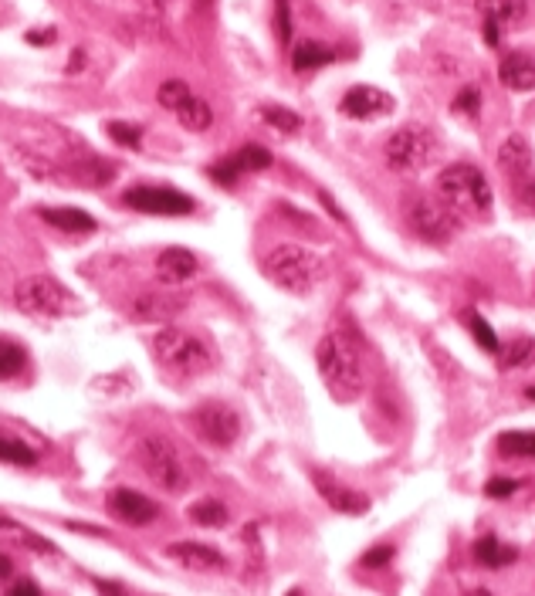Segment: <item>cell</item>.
Wrapping results in <instances>:
<instances>
[{
    "label": "cell",
    "instance_id": "1",
    "mask_svg": "<svg viewBox=\"0 0 535 596\" xmlns=\"http://www.w3.org/2000/svg\"><path fill=\"white\" fill-rule=\"evenodd\" d=\"M315 363L319 373L326 380V387L332 390L336 400H356L366 387V373H363V356L359 346L353 343V336L342 329H332L319 339L315 346Z\"/></svg>",
    "mask_w": 535,
    "mask_h": 596
},
{
    "label": "cell",
    "instance_id": "2",
    "mask_svg": "<svg viewBox=\"0 0 535 596\" xmlns=\"http://www.w3.org/2000/svg\"><path fill=\"white\" fill-rule=\"evenodd\" d=\"M265 275L288 295H312L329 278V265L302 244H275L265 254Z\"/></svg>",
    "mask_w": 535,
    "mask_h": 596
},
{
    "label": "cell",
    "instance_id": "3",
    "mask_svg": "<svg viewBox=\"0 0 535 596\" xmlns=\"http://www.w3.org/2000/svg\"><path fill=\"white\" fill-rule=\"evenodd\" d=\"M434 194L458 217H488L495 204V190L475 163H451L437 173Z\"/></svg>",
    "mask_w": 535,
    "mask_h": 596
},
{
    "label": "cell",
    "instance_id": "4",
    "mask_svg": "<svg viewBox=\"0 0 535 596\" xmlns=\"http://www.w3.org/2000/svg\"><path fill=\"white\" fill-rule=\"evenodd\" d=\"M139 468L146 471L153 485H160L163 492H183L190 481L187 461H183L180 447L163 434H143L136 444Z\"/></svg>",
    "mask_w": 535,
    "mask_h": 596
},
{
    "label": "cell",
    "instance_id": "5",
    "mask_svg": "<svg viewBox=\"0 0 535 596\" xmlns=\"http://www.w3.org/2000/svg\"><path fill=\"white\" fill-rule=\"evenodd\" d=\"M153 353L156 359L177 376H197L214 366V353L200 336L187 329H173L166 326L153 336Z\"/></svg>",
    "mask_w": 535,
    "mask_h": 596
},
{
    "label": "cell",
    "instance_id": "6",
    "mask_svg": "<svg viewBox=\"0 0 535 596\" xmlns=\"http://www.w3.org/2000/svg\"><path fill=\"white\" fill-rule=\"evenodd\" d=\"M403 217H407L410 231H414L417 238H424L431 244H447L461 227V217L454 214V210L447 207L437 194L434 197L431 194L407 197V204H403Z\"/></svg>",
    "mask_w": 535,
    "mask_h": 596
},
{
    "label": "cell",
    "instance_id": "7",
    "mask_svg": "<svg viewBox=\"0 0 535 596\" xmlns=\"http://www.w3.org/2000/svg\"><path fill=\"white\" fill-rule=\"evenodd\" d=\"M383 156L397 173H424L437 160V139L424 126H403L383 143Z\"/></svg>",
    "mask_w": 535,
    "mask_h": 596
},
{
    "label": "cell",
    "instance_id": "8",
    "mask_svg": "<svg viewBox=\"0 0 535 596\" xmlns=\"http://www.w3.org/2000/svg\"><path fill=\"white\" fill-rule=\"evenodd\" d=\"M14 302L34 319H58L72 309V292L51 275H28L14 285Z\"/></svg>",
    "mask_w": 535,
    "mask_h": 596
},
{
    "label": "cell",
    "instance_id": "9",
    "mask_svg": "<svg viewBox=\"0 0 535 596\" xmlns=\"http://www.w3.org/2000/svg\"><path fill=\"white\" fill-rule=\"evenodd\" d=\"M498 166L505 170V177L512 180V194L522 207L535 210V160H532V146L525 136H508L498 146Z\"/></svg>",
    "mask_w": 535,
    "mask_h": 596
},
{
    "label": "cell",
    "instance_id": "10",
    "mask_svg": "<svg viewBox=\"0 0 535 596\" xmlns=\"http://www.w3.org/2000/svg\"><path fill=\"white\" fill-rule=\"evenodd\" d=\"M190 427L204 444L210 447H231L241 437V417L231 403L207 400L190 414Z\"/></svg>",
    "mask_w": 535,
    "mask_h": 596
},
{
    "label": "cell",
    "instance_id": "11",
    "mask_svg": "<svg viewBox=\"0 0 535 596\" xmlns=\"http://www.w3.org/2000/svg\"><path fill=\"white\" fill-rule=\"evenodd\" d=\"M122 204L153 217H187L194 214V197H187L177 187H129L122 194Z\"/></svg>",
    "mask_w": 535,
    "mask_h": 596
},
{
    "label": "cell",
    "instance_id": "12",
    "mask_svg": "<svg viewBox=\"0 0 535 596\" xmlns=\"http://www.w3.org/2000/svg\"><path fill=\"white\" fill-rule=\"evenodd\" d=\"M397 109V102H393L390 92L376 89V85H353L346 95H342L339 102V112L346 119H356V122H373V119H383L390 116V112Z\"/></svg>",
    "mask_w": 535,
    "mask_h": 596
},
{
    "label": "cell",
    "instance_id": "13",
    "mask_svg": "<svg viewBox=\"0 0 535 596\" xmlns=\"http://www.w3.org/2000/svg\"><path fill=\"white\" fill-rule=\"evenodd\" d=\"M109 515L122 525H133V529H143V525H153L160 519V505L153 498L133 492V488H116L109 495Z\"/></svg>",
    "mask_w": 535,
    "mask_h": 596
},
{
    "label": "cell",
    "instance_id": "14",
    "mask_svg": "<svg viewBox=\"0 0 535 596\" xmlns=\"http://www.w3.org/2000/svg\"><path fill=\"white\" fill-rule=\"evenodd\" d=\"M481 21H485V41L488 45H498L502 31H512L515 24L525 21L529 14V4L525 0H478Z\"/></svg>",
    "mask_w": 535,
    "mask_h": 596
},
{
    "label": "cell",
    "instance_id": "15",
    "mask_svg": "<svg viewBox=\"0 0 535 596\" xmlns=\"http://www.w3.org/2000/svg\"><path fill=\"white\" fill-rule=\"evenodd\" d=\"M166 559H173L183 569H194V573H221L227 566V559L214 546L194 539H180L173 546H166Z\"/></svg>",
    "mask_w": 535,
    "mask_h": 596
},
{
    "label": "cell",
    "instance_id": "16",
    "mask_svg": "<svg viewBox=\"0 0 535 596\" xmlns=\"http://www.w3.org/2000/svg\"><path fill=\"white\" fill-rule=\"evenodd\" d=\"M187 309V295L177 292H143L133 298V319L139 322H173Z\"/></svg>",
    "mask_w": 535,
    "mask_h": 596
},
{
    "label": "cell",
    "instance_id": "17",
    "mask_svg": "<svg viewBox=\"0 0 535 596\" xmlns=\"http://www.w3.org/2000/svg\"><path fill=\"white\" fill-rule=\"evenodd\" d=\"M312 481H315V488H319V495L329 502V508H336L339 515H363L366 508H370V498L353 492V488H346V485H339V481L326 475V471H315Z\"/></svg>",
    "mask_w": 535,
    "mask_h": 596
},
{
    "label": "cell",
    "instance_id": "18",
    "mask_svg": "<svg viewBox=\"0 0 535 596\" xmlns=\"http://www.w3.org/2000/svg\"><path fill=\"white\" fill-rule=\"evenodd\" d=\"M197 271H200L197 254L187 248H166L156 254V278L163 285H187Z\"/></svg>",
    "mask_w": 535,
    "mask_h": 596
},
{
    "label": "cell",
    "instance_id": "19",
    "mask_svg": "<svg viewBox=\"0 0 535 596\" xmlns=\"http://www.w3.org/2000/svg\"><path fill=\"white\" fill-rule=\"evenodd\" d=\"M498 78L512 92H532L535 89V58L529 51H508L498 61Z\"/></svg>",
    "mask_w": 535,
    "mask_h": 596
},
{
    "label": "cell",
    "instance_id": "20",
    "mask_svg": "<svg viewBox=\"0 0 535 596\" xmlns=\"http://www.w3.org/2000/svg\"><path fill=\"white\" fill-rule=\"evenodd\" d=\"M38 217L65 234H92L95 217L82 207H38Z\"/></svg>",
    "mask_w": 535,
    "mask_h": 596
},
{
    "label": "cell",
    "instance_id": "21",
    "mask_svg": "<svg viewBox=\"0 0 535 596\" xmlns=\"http://www.w3.org/2000/svg\"><path fill=\"white\" fill-rule=\"evenodd\" d=\"M336 61V48L322 45V41H302L292 51V68L295 72H315L322 65H332Z\"/></svg>",
    "mask_w": 535,
    "mask_h": 596
},
{
    "label": "cell",
    "instance_id": "22",
    "mask_svg": "<svg viewBox=\"0 0 535 596\" xmlns=\"http://www.w3.org/2000/svg\"><path fill=\"white\" fill-rule=\"evenodd\" d=\"M475 559L481 566H488V569H502L508 563H515V559H519V552H515L512 546H505L502 539L485 536V539L475 542Z\"/></svg>",
    "mask_w": 535,
    "mask_h": 596
},
{
    "label": "cell",
    "instance_id": "23",
    "mask_svg": "<svg viewBox=\"0 0 535 596\" xmlns=\"http://www.w3.org/2000/svg\"><path fill=\"white\" fill-rule=\"evenodd\" d=\"M177 119L183 129H190V133H204V129H210V122H214V109H210L204 99L190 95V99L177 109Z\"/></svg>",
    "mask_w": 535,
    "mask_h": 596
},
{
    "label": "cell",
    "instance_id": "24",
    "mask_svg": "<svg viewBox=\"0 0 535 596\" xmlns=\"http://www.w3.org/2000/svg\"><path fill=\"white\" fill-rule=\"evenodd\" d=\"M498 359H502L505 370H519V366H532V363H535V339H529V336H515L512 343L502 346V353H498Z\"/></svg>",
    "mask_w": 535,
    "mask_h": 596
},
{
    "label": "cell",
    "instance_id": "25",
    "mask_svg": "<svg viewBox=\"0 0 535 596\" xmlns=\"http://www.w3.org/2000/svg\"><path fill=\"white\" fill-rule=\"evenodd\" d=\"M0 464H14V468H34L38 464V451H31L24 441H17L11 434H0Z\"/></svg>",
    "mask_w": 535,
    "mask_h": 596
},
{
    "label": "cell",
    "instance_id": "26",
    "mask_svg": "<svg viewBox=\"0 0 535 596\" xmlns=\"http://www.w3.org/2000/svg\"><path fill=\"white\" fill-rule=\"evenodd\" d=\"M28 366V353H24L21 343H14V339H4L0 336V380H11Z\"/></svg>",
    "mask_w": 535,
    "mask_h": 596
},
{
    "label": "cell",
    "instance_id": "27",
    "mask_svg": "<svg viewBox=\"0 0 535 596\" xmlns=\"http://www.w3.org/2000/svg\"><path fill=\"white\" fill-rule=\"evenodd\" d=\"M261 119H265L271 129L285 133V136H295L298 129H302V116L292 112V109H285V105H261Z\"/></svg>",
    "mask_w": 535,
    "mask_h": 596
},
{
    "label": "cell",
    "instance_id": "28",
    "mask_svg": "<svg viewBox=\"0 0 535 596\" xmlns=\"http://www.w3.org/2000/svg\"><path fill=\"white\" fill-rule=\"evenodd\" d=\"M227 160L234 163V170L238 173H261L271 166V153L265 146H244L234 156H227Z\"/></svg>",
    "mask_w": 535,
    "mask_h": 596
},
{
    "label": "cell",
    "instance_id": "29",
    "mask_svg": "<svg viewBox=\"0 0 535 596\" xmlns=\"http://www.w3.org/2000/svg\"><path fill=\"white\" fill-rule=\"evenodd\" d=\"M498 451L508 458H535V431H508L498 437Z\"/></svg>",
    "mask_w": 535,
    "mask_h": 596
},
{
    "label": "cell",
    "instance_id": "30",
    "mask_svg": "<svg viewBox=\"0 0 535 596\" xmlns=\"http://www.w3.org/2000/svg\"><path fill=\"white\" fill-rule=\"evenodd\" d=\"M190 519L197 525H204V529H221L227 525V508L221 502H214V498H204V502H194L190 505Z\"/></svg>",
    "mask_w": 535,
    "mask_h": 596
},
{
    "label": "cell",
    "instance_id": "31",
    "mask_svg": "<svg viewBox=\"0 0 535 596\" xmlns=\"http://www.w3.org/2000/svg\"><path fill=\"white\" fill-rule=\"evenodd\" d=\"M0 532H7V536H14L24 549L38 552V556H55V546H51V542H48L45 536H38V532L24 529V525H17V522H4V525H0Z\"/></svg>",
    "mask_w": 535,
    "mask_h": 596
},
{
    "label": "cell",
    "instance_id": "32",
    "mask_svg": "<svg viewBox=\"0 0 535 596\" xmlns=\"http://www.w3.org/2000/svg\"><path fill=\"white\" fill-rule=\"evenodd\" d=\"M464 322H468V332L475 336V343H478L481 349H485V353H491V356L502 353V343H498L495 329H491L478 312H464Z\"/></svg>",
    "mask_w": 535,
    "mask_h": 596
},
{
    "label": "cell",
    "instance_id": "33",
    "mask_svg": "<svg viewBox=\"0 0 535 596\" xmlns=\"http://www.w3.org/2000/svg\"><path fill=\"white\" fill-rule=\"evenodd\" d=\"M190 95H194V92L187 89V82H180V78H170V82H163L160 89H156V102H160L163 109L177 112L180 105L190 99Z\"/></svg>",
    "mask_w": 535,
    "mask_h": 596
},
{
    "label": "cell",
    "instance_id": "34",
    "mask_svg": "<svg viewBox=\"0 0 535 596\" xmlns=\"http://www.w3.org/2000/svg\"><path fill=\"white\" fill-rule=\"evenodd\" d=\"M454 112H458L461 119H471V122L478 119V112H481V89L478 85H464V89L454 95Z\"/></svg>",
    "mask_w": 535,
    "mask_h": 596
},
{
    "label": "cell",
    "instance_id": "35",
    "mask_svg": "<svg viewBox=\"0 0 535 596\" xmlns=\"http://www.w3.org/2000/svg\"><path fill=\"white\" fill-rule=\"evenodd\" d=\"M105 133H109L119 146H126V149L143 146V133H139V126H129V122H109V126H105Z\"/></svg>",
    "mask_w": 535,
    "mask_h": 596
},
{
    "label": "cell",
    "instance_id": "36",
    "mask_svg": "<svg viewBox=\"0 0 535 596\" xmlns=\"http://www.w3.org/2000/svg\"><path fill=\"white\" fill-rule=\"evenodd\" d=\"M275 34L282 45L292 41V14H288V0H275Z\"/></svg>",
    "mask_w": 535,
    "mask_h": 596
},
{
    "label": "cell",
    "instance_id": "37",
    "mask_svg": "<svg viewBox=\"0 0 535 596\" xmlns=\"http://www.w3.org/2000/svg\"><path fill=\"white\" fill-rule=\"evenodd\" d=\"M393 556H397V549H393L390 542H383V546H376V549L366 552L359 563H363V569H383L387 563H393Z\"/></svg>",
    "mask_w": 535,
    "mask_h": 596
},
{
    "label": "cell",
    "instance_id": "38",
    "mask_svg": "<svg viewBox=\"0 0 535 596\" xmlns=\"http://www.w3.org/2000/svg\"><path fill=\"white\" fill-rule=\"evenodd\" d=\"M522 485H525V481H515V478H491L485 485V495L488 498H508V495L519 492Z\"/></svg>",
    "mask_w": 535,
    "mask_h": 596
},
{
    "label": "cell",
    "instance_id": "39",
    "mask_svg": "<svg viewBox=\"0 0 535 596\" xmlns=\"http://www.w3.org/2000/svg\"><path fill=\"white\" fill-rule=\"evenodd\" d=\"M238 177H241V173L234 170L231 160H217L214 166H210V180L224 183V187H234V183H238Z\"/></svg>",
    "mask_w": 535,
    "mask_h": 596
},
{
    "label": "cell",
    "instance_id": "40",
    "mask_svg": "<svg viewBox=\"0 0 535 596\" xmlns=\"http://www.w3.org/2000/svg\"><path fill=\"white\" fill-rule=\"evenodd\" d=\"M7 596H41V586L31 583V580H21V583H14L11 590H7Z\"/></svg>",
    "mask_w": 535,
    "mask_h": 596
},
{
    "label": "cell",
    "instance_id": "41",
    "mask_svg": "<svg viewBox=\"0 0 535 596\" xmlns=\"http://www.w3.org/2000/svg\"><path fill=\"white\" fill-rule=\"evenodd\" d=\"M7 576H11V559L0 552V580H7Z\"/></svg>",
    "mask_w": 535,
    "mask_h": 596
},
{
    "label": "cell",
    "instance_id": "42",
    "mask_svg": "<svg viewBox=\"0 0 535 596\" xmlns=\"http://www.w3.org/2000/svg\"><path fill=\"white\" fill-rule=\"evenodd\" d=\"M95 586H99L102 593H109V596H119V593H122L119 586H112V583H105V580H95Z\"/></svg>",
    "mask_w": 535,
    "mask_h": 596
},
{
    "label": "cell",
    "instance_id": "43",
    "mask_svg": "<svg viewBox=\"0 0 535 596\" xmlns=\"http://www.w3.org/2000/svg\"><path fill=\"white\" fill-rule=\"evenodd\" d=\"M72 65H68V72H78V68H82V58H85V51H72Z\"/></svg>",
    "mask_w": 535,
    "mask_h": 596
},
{
    "label": "cell",
    "instance_id": "44",
    "mask_svg": "<svg viewBox=\"0 0 535 596\" xmlns=\"http://www.w3.org/2000/svg\"><path fill=\"white\" fill-rule=\"evenodd\" d=\"M468 596H491L488 590H475V593H468Z\"/></svg>",
    "mask_w": 535,
    "mask_h": 596
},
{
    "label": "cell",
    "instance_id": "45",
    "mask_svg": "<svg viewBox=\"0 0 535 596\" xmlns=\"http://www.w3.org/2000/svg\"><path fill=\"white\" fill-rule=\"evenodd\" d=\"M529 400H535V383H532V387H529Z\"/></svg>",
    "mask_w": 535,
    "mask_h": 596
}]
</instances>
